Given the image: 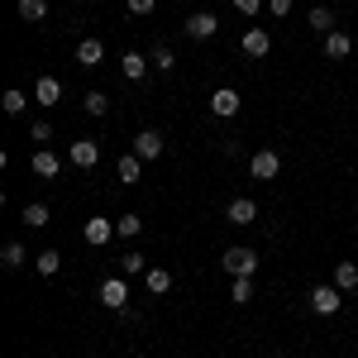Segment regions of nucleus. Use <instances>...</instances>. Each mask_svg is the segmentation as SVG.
Masks as SVG:
<instances>
[{
	"mask_svg": "<svg viewBox=\"0 0 358 358\" xmlns=\"http://www.w3.org/2000/svg\"><path fill=\"white\" fill-rule=\"evenodd\" d=\"M220 268H224V273H234V277H253V273H258V253L244 248V244H234V248H224V253H220Z\"/></svg>",
	"mask_w": 358,
	"mask_h": 358,
	"instance_id": "1",
	"label": "nucleus"
},
{
	"mask_svg": "<svg viewBox=\"0 0 358 358\" xmlns=\"http://www.w3.org/2000/svg\"><path fill=\"white\" fill-rule=\"evenodd\" d=\"M187 38H196V43H206V38H215V34H220V20H215V15H210V10H196L192 20H187Z\"/></svg>",
	"mask_w": 358,
	"mask_h": 358,
	"instance_id": "2",
	"label": "nucleus"
},
{
	"mask_svg": "<svg viewBox=\"0 0 358 358\" xmlns=\"http://www.w3.org/2000/svg\"><path fill=\"white\" fill-rule=\"evenodd\" d=\"M248 172H253V177H258V182H273L277 172H282V158H277L273 148H258V153H253V158H248Z\"/></svg>",
	"mask_w": 358,
	"mask_h": 358,
	"instance_id": "3",
	"label": "nucleus"
},
{
	"mask_svg": "<svg viewBox=\"0 0 358 358\" xmlns=\"http://www.w3.org/2000/svg\"><path fill=\"white\" fill-rule=\"evenodd\" d=\"M115 234H120V229H115V224L106 220V215H91V220L82 224V239H86V244H96V248H101V244H110Z\"/></svg>",
	"mask_w": 358,
	"mask_h": 358,
	"instance_id": "4",
	"label": "nucleus"
},
{
	"mask_svg": "<svg viewBox=\"0 0 358 358\" xmlns=\"http://www.w3.org/2000/svg\"><path fill=\"white\" fill-rule=\"evenodd\" d=\"M134 158H143V163L163 158V134H158V129H138V138H134Z\"/></svg>",
	"mask_w": 358,
	"mask_h": 358,
	"instance_id": "5",
	"label": "nucleus"
},
{
	"mask_svg": "<svg viewBox=\"0 0 358 358\" xmlns=\"http://www.w3.org/2000/svg\"><path fill=\"white\" fill-rule=\"evenodd\" d=\"M124 301H129V287H124L120 277H106V282H101V306H106V310H124Z\"/></svg>",
	"mask_w": 358,
	"mask_h": 358,
	"instance_id": "6",
	"label": "nucleus"
},
{
	"mask_svg": "<svg viewBox=\"0 0 358 358\" xmlns=\"http://www.w3.org/2000/svg\"><path fill=\"white\" fill-rule=\"evenodd\" d=\"M339 306H344L339 287H315V292H310V310H315V315H334Z\"/></svg>",
	"mask_w": 358,
	"mask_h": 358,
	"instance_id": "7",
	"label": "nucleus"
},
{
	"mask_svg": "<svg viewBox=\"0 0 358 358\" xmlns=\"http://www.w3.org/2000/svg\"><path fill=\"white\" fill-rule=\"evenodd\" d=\"M67 158H72L77 167H96L101 163V143H96V138H77V143L67 148Z\"/></svg>",
	"mask_w": 358,
	"mask_h": 358,
	"instance_id": "8",
	"label": "nucleus"
},
{
	"mask_svg": "<svg viewBox=\"0 0 358 358\" xmlns=\"http://www.w3.org/2000/svg\"><path fill=\"white\" fill-rule=\"evenodd\" d=\"M210 110L220 115V120H234V115H239V91H229V86H220V91L210 96Z\"/></svg>",
	"mask_w": 358,
	"mask_h": 358,
	"instance_id": "9",
	"label": "nucleus"
},
{
	"mask_svg": "<svg viewBox=\"0 0 358 358\" xmlns=\"http://www.w3.org/2000/svg\"><path fill=\"white\" fill-rule=\"evenodd\" d=\"M349 53H354V38H349V34H339V29L325 34V57H330V62H344Z\"/></svg>",
	"mask_w": 358,
	"mask_h": 358,
	"instance_id": "10",
	"label": "nucleus"
},
{
	"mask_svg": "<svg viewBox=\"0 0 358 358\" xmlns=\"http://www.w3.org/2000/svg\"><path fill=\"white\" fill-rule=\"evenodd\" d=\"M224 220H229V224H253V220H258V206H253L248 196H239V201H229Z\"/></svg>",
	"mask_w": 358,
	"mask_h": 358,
	"instance_id": "11",
	"label": "nucleus"
},
{
	"mask_svg": "<svg viewBox=\"0 0 358 358\" xmlns=\"http://www.w3.org/2000/svg\"><path fill=\"white\" fill-rule=\"evenodd\" d=\"M77 62H82V67L106 62V43H101V38H82V43H77Z\"/></svg>",
	"mask_w": 358,
	"mask_h": 358,
	"instance_id": "12",
	"label": "nucleus"
},
{
	"mask_svg": "<svg viewBox=\"0 0 358 358\" xmlns=\"http://www.w3.org/2000/svg\"><path fill=\"white\" fill-rule=\"evenodd\" d=\"M268 48H273L268 29H248V34H244V53L248 57H268Z\"/></svg>",
	"mask_w": 358,
	"mask_h": 358,
	"instance_id": "13",
	"label": "nucleus"
},
{
	"mask_svg": "<svg viewBox=\"0 0 358 358\" xmlns=\"http://www.w3.org/2000/svg\"><path fill=\"white\" fill-rule=\"evenodd\" d=\"M34 101H38V106H57V101H62V86H57V77H43V82L34 86Z\"/></svg>",
	"mask_w": 358,
	"mask_h": 358,
	"instance_id": "14",
	"label": "nucleus"
},
{
	"mask_svg": "<svg viewBox=\"0 0 358 358\" xmlns=\"http://www.w3.org/2000/svg\"><path fill=\"white\" fill-rule=\"evenodd\" d=\"M334 287H339V292H354L358 287V263H349V258L334 263Z\"/></svg>",
	"mask_w": 358,
	"mask_h": 358,
	"instance_id": "15",
	"label": "nucleus"
},
{
	"mask_svg": "<svg viewBox=\"0 0 358 358\" xmlns=\"http://www.w3.org/2000/svg\"><path fill=\"white\" fill-rule=\"evenodd\" d=\"M120 72H124L129 82H143V77H148V62H143V53H124V62H120Z\"/></svg>",
	"mask_w": 358,
	"mask_h": 358,
	"instance_id": "16",
	"label": "nucleus"
},
{
	"mask_svg": "<svg viewBox=\"0 0 358 358\" xmlns=\"http://www.w3.org/2000/svg\"><path fill=\"white\" fill-rule=\"evenodd\" d=\"M34 172H38V177H57V172H62V163H57V153H48V148H38V153H34Z\"/></svg>",
	"mask_w": 358,
	"mask_h": 358,
	"instance_id": "17",
	"label": "nucleus"
},
{
	"mask_svg": "<svg viewBox=\"0 0 358 358\" xmlns=\"http://www.w3.org/2000/svg\"><path fill=\"white\" fill-rule=\"evenodd\" d=\"M143 287H148L153 296H163L167 287H172V273H167V268H148V273H143Z\"/></svg>",
	"mask_w": 358,
	"mask_h": 358,
	"instance_id": "18",
	"label": "nucleus"
},
{
	"mask_svg": "<svg viewBox=\"0 0 358 358\" xmlns=\"http://www.w3.org/2000/svg\"><path fill=\"white\" fill-rule=\"evenodd\" d=\"M115 172H120V182H129V187H134L138 177H143V158H134V153H129V158H120V167H115Z\"/></svg>",
	"mask_w": 358,
	"mask_h": 358,
	"instance_id": "19",
	"label": "nucleus"
},
{
	"mask_svg": "<svg viewBox=\"0 0 358 358\" xmlns=\"http://www.w3.org/2000/svg\"><path fill=\"white\" fill-rule=\"evenodd\" d=\"M82 110L96 115V120H106V110H110V96H106V91H91V96L82 101Z\"/></svg>",
	"mask_w": 358,
	"mask_h": 358,
	"instance_id": "20",
	"label": "nucleus"
},
{
	"mask_svg": "<svg viewBox=\"0 0 358 358\" xmlns=\"http://www.w3.org/2000/svg\"><path fill=\"white\" fill-rule=\"evenodd\" d=\"M24 258H29L24 244H5V248H0V263H5L10 273H15V268H24Z\"/></svg>",
	"mask_w": 358,
	"mask_h": 358,
	"instance_id": "21",
	"label": "nucleus"
},
{
	"mask_svg": "<svg viewBox=\"0 0 358 358\" xmlns=\"http://www.w3.org/2000/svg\"><path fill=\"white\" fill-rule=\"evenodd\" d=\"M34 263H38V273H43V277H53L57 268H62V253H57V248H43V253H38Z\"/></svg>",
	"mask_w": 358,
	"mask_h": 358,
	"instance_id": "22",
	"label": "nucleus"
},
{
	"mask_svg": "<svg viewBox=\"0 0 358 358\" xmlns=\"http://www.w3.org/2000/svg\"><path fill=\"white\" fill-rule=\"evenodd\" d=\"M229 301H234V306L253 301V277H234V287H229Z\"/></svg>",
	"mask_w": 358,
	"mask_h": 358,
	"instance_id": "23",
	"label": "nucleus"
},
{
	"mask_svg": "<svg viewBox=\"0 0 358 358\" xmlns=\"http://www.w3.org/2000/svg\"><path fill=\"white\" fill-rule=\"evenodd\" d=\"M24 224H29V229H43V224H48V206H43V201L24 206Z\"/></svg>",
	"mask_w": 358,
	"mask_h": 358,
	"instance_id": "24",
	"label": "nucleus"
},
{
	"mask_svg": "<svg viewBox=\"0 0 358 358\" xmlns=\"http://www.w3.org/2000/svg\"><path fill=\"white\" fill-rule=\"evenodd\" d=\"M43 15H48V0H20V20L34 24V20H43Z\"/></svg>",
	"mask_w": 358,
	"mask_h": 358,
	"instance_id": "25",
	"label": "nucleus"
},
{
	"mask_svg": "<svg viewBox=\"0 0 358 358\" xmlns=\"http://www.w3.org/2000/svg\"><path fill=\"white\" fill-rule=\"evenodd\" d=\"M310 29H320V34H334V15L325 10V5H315V10H310Z\"/></svg>",
	"mask_w": 358,
	"mask_h": 358,
	"instance_id": "26",
	"label": "nucleus"
},
{
	"mask_svg": "<svg viewBox=\"0 0 358 358\" xmlns=\"http://www.w3.org/2000/svg\"><path fill=\"white\" fill-rule=\"evenodd\" d=\"M115 229H120L124 239H138V229H143V215H120V220H115Z\"/></svg>",
	"mask_w": 358,
	"mask_h": 358,
	"instance_id": "27",
	"label": "nucleus"
},
{
	"mask_svg": "<svg viewBox=\"0 0 358 358\" xmlns=\"http://www.w3.org/2000/svg\"><path fill=\"white\" fill-rule=\"evenodd\" d=\"M24 106H29L24 91H5V101H0V110H5V115H24Z\"/></svg>",
	"mask_w": 358,
	"mask_h": 358,
	"instance_id": "28",
	"label": "nucleus"
},
{
	"mask_svg": "<svg viewBox=\"0 0 358 358\" xmlns=\"http://www.w3.org/2000/svg\"><path fill=\"white\" fill-rule=\"evenodd\" d=\"M120 273L138 277V273H143V253H124V258H120Z\"/></svg>",
	"mask_w": 358,
	"mask_h": 358,
	"instance_id": "29",
	"label": "nucleus"
},
{
	"mask_svg": "<svg viewBox=\"0 0 358 358\" xmlns=\"http://www.w3.org/2000/svg\"><path fill=\"white\" fill-rule=\"evenodd\" d=\"M29 138H34V143H48V138H53V124H48V120H34V124H29Z\"/></svg>",
	"mask_w": 358,
	"mask_h": 358,
	"instance_id": "30",
	"label": "nucleus"
},
{
	"mask_svg": "<svg viewBox=\"0 0 358 358\" xmlns=\"http://www.w3.org/2000/svg\"><path fill=\"white\" fill-rule=\"evenodd\" d=\"M153 67H158V72H172V67H177L172 48H153Z\"/></svg>",
	"mask_w": 358,
	"mask_h": 358,
	"instance_id": "31",
	"label": "nucleus"
},
{
	"mask_svg": "<svg viewBox=\"0 0 358 358\" xmlns=\"http://www.w3.org/2000/svg\"><path fill=\"white\" fill-rule=\"evenodd\" d=\"M158 0H129V15H153Z\"/></svg>",
	"mask_w": 358,
	"mask_h": 358,
	"instance_id": "32",
	"label": "nucleus"
},
{
	"mask_svg": "<svg viewBox=\"0 0 358 358\" xmlns=\"http://www.w3.org/2000/svg\"><path fill=\"white\" fill-rule=\"evenodd\" d=\"M268 10L273 15H292V0H268Z\"/></svg>",
	"mask_w": 358,
	"mask_h": 358,
	"instance_id": "33",
	"label": "nucleus"
},
{
	"mask_svg": "<svg viewBox=\"0 0 358 358\" xmlns=\"http://www.w3.org/2000/svg\"><path fill=\"white\" fill-rule=\"evenodd\" d=\"M234 10L239 15H258V0H234Z\"/></svg>",
	"mask_w": 358,
	"mask_h": 358,
	"instance_id": "34",
	"label": "nucleus"
}]
</instances>
